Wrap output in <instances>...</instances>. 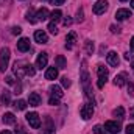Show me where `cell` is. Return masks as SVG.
<instances>
[{
  "instance_id": "6da1fadb",
  "label": "cell",
  "mask_w": 134,
  "mask_h": 134,
  "mask_svg": "<svg viewBox=\"0 0 134 134\" xmlns=\"http://www.w3.org/2000/svg\"><path fill=\"white\" fill-rule=\"evenodd\" d=\"M81 84H83V89H84V94L89 100H94V94H92V89H91V78H89V73H87V69H86V61H83V67H81Z\"/></svg>"
},
{
  "instance_id": "7a4b0ae2",
  "label": "cell",
  "mask_w": 134,
  "mask_h": 134,
  "mask_svg": "<svg viewBox=\"0 0 134 134\" xmlns=\"http://www.w3.org/2000/svg\"><path fill=\"white\" fill-rule=\"evenodd\" d=\"M9 56H11V52L8 47H3L0 50V72H5L8 69V63H9Z\"/></svg>"
},
{
  "instance_id": "3957f363",
  "label": "cell",
  "mask_w": 134,
  "mask_h": 134,
  "mask_svg": "<svg viewBox=\"0 0 134 134\" xmlns=\"http://www.w3.org/2000/svg\"><path fill=\"white\" fill-rule=\"evenodd\" d=\"M97 75H98V83H97V86L101 89V87L104 86L106 80H108L109 72H108V69H106L104 66H98V67H97Z\"/></svg>"
},
{
  "instance_id": "277c9868",
  "label": "cell",
  "mask_w": 134,
  "mask_h": 134,
  "mask_svg": "<svg viewBox=\"0 0 134 134\" xmlns=\"http://www.w3.org/2000/svg\"><path fill=\"white\" fill-rule=\"evenodd\" d=\"M25 117H27V122H28V125H30L31 128L37 130V128L41 126V119H39L37 112H28Z\"/></svg>"
},
{
  "instance_id": "5b68a950",
  "label": "cell",
  "mask_w": 134,
  "mask_h": 134,
  "mask_svg": "<svg viewBox=\"0 0 134 134\" xmlns=\"http://www.w3.org/2000/svg\"><path fill=\"white\" fill-rule=\"evenodd\" d=\"M104 130L109 134H119L120 133V123L115 122V120H108L104 123Z\"/></svg>"
},
{
  "instance_id": "8992f818",
  "label": "cell",
  "mask_w": 134,
  "mask_h": 134,
  "mask_svg": "<svg viewBox=\"0 0 134 134\" xmlns=\"http://www.w3.org/2000/svg\"><path fill=\"white\" fill-rule=\"evenodd\" d=\"M108 6H109L108 0H98V2L94 5V13H95L97 16H100V14H103V13L108 9Z\"/></svg>"
},
{
  "instance_id": "52a82bcc",
  "label": "cell",
  "mask_w": 134,
  "mask_h": 134,
  "mask_svg": "<svg viewBox=\"0 0 134 134\" xmlns=\"http://www.w3.org/2000/svg\"><path fill=\"white\" fill-rule=\"evenodd\" d=\"M94 115V106L92 104H83L81 106V117L84 120H89Z\"/></svg>"
},
{
  "instance_id": "ba28073f",
  "label": "cell",
  "mask_w": 134,
  "mask_h": 134,
  "mask_svg": "<svg viewBox=\"0 0 134 134\" xmlns=\"http://www.w3.org/2000/svg\"><path fill=\"white\" fill-rule=\"evenodd\" d=\"M17 50L19 52H28L30 50V39L28 37H20L19 41H17Z\"/></svg>"
},
{
  "instance_id": "9c48e42d",
  "label": "cell",
  "mask_w": 134,
  "mask_h": 134,
  "mask_svg": "<svg viewBox=\"0 0 134 134\" xmlns=\"http://www.w3.org/2000/svg\"><path fill=\"white\" fill-rule=\"evenodd\" d=\"M47 63H48V55L45 52L39 53V56L36 59V67L37 69H44V67H47Z\"/></svg>"
},
{
  "instance_id": "30bf717a",
  "label": "cell",
  "mask_w": 134,
  "mask_h": 134,
  "mask_svg": "<svg viewBox=\"0 0 134 134\" xmlns=\"http://www.w3.org/2000/svg\"><path fill=\"white\" fill-rule=\"evenodd\" d=\"M34 41L39 42V44H47L48 42V36H47V33L44 30H37V31H34Z\"/></svg>"
},
{
  "instance_id": "8fae6325",
  "label": "cell",
  "mask_w": 134,
  "mask_h": 134,
  "mask_svg": "<svg viewBox=\"0 0 134 134\" xmlns=\"http://www.w3.org/2000/svg\"><path fill=\"white\" fill-rule=\"evenodd\" d=\"M106 61H108V64L112 67H117L119 66V63H120V59H119V55L115 53V52H109L108 53V56H106Z\"/></svg>"
},
{
  "instance_id": "7c38bea8",
  "label": "cell",
  "mask_w": 134,
  "mask_h": 134,
  "mask_svg": "<svg viewBox=\"0 0 134 134\" xmlns=\"http://www.w3.org/2000/svg\"><path fill=\"white\" fill-rule=\"evenodd\" d=\"M128 17H131V11H130V9H126V8L117 9V13H115V19H117V20H125V19H128Z\"/></svg>"
},
{
  "instance_id": "4fadbf2b",
  "label": "cell",
  "mask_w": 134,
  "mask_h": 134,
  "mask_svg": "<svg viewBox=\"0 0 134 134\" xmlns=\"http://www.w3.org/2000/svg\"><path fill=\"white\" fill-rule=\"evenodd\" d=\"M2 122H3L5 125H14V123H16V115H14L13 112H6V114H3V117H2Z\"/></svg>"
},
{
  "instance_id": "5bb4252c",
  "label": "cell",
  "mask_w": 134,
  "mask_h": 134,
  "mask_svg": "<svg viewBox=\"0 0 134 134\" xmlns=\"http://www.w3.org/2000/svg\"><path fill=\"white\" fill-rule=\"evenodd\" d=\"M45 78H47V80H56V78H58V67L56 66L48 67L47 72H45Z\"/></svg>"
},
{
  "instance_id": "9a60e30c",
  "label": "cell",
  "mask_w": 134,
  "mask_h": 134,
  "mask_svg": "<svg viewBox=\"0 0 134 134\" xmlns=\"http://www.w3.org/2000/svg\"><path fill=\"white\" fill-rule=\"evenodd\" d=\"M28 103H30V106H39L41 104V95L36 92H31L28 97Z\"/></svg>"
},
{
  "instance_id": "2e32d148",
  "label": "cell",
  "mask_w": 134,
  "mask_h": 134,
  "mask_svg": "<svg viewBox=\"0 0 134 134\" xmlns=\"http://www.w3.org/2000/svg\"><path fill=\"white\" fill-rule=\"evenodd\" d=\"M75 41H76V34L73 33V31H70L66 37V48H72L75 45Z\"/></svg>"
},
{
  "instance_id": "e0dca14e",
  "label": "cell",
  "mask_w": 134,
  "mask_h": 134,
  "mask_svg": "<svg viewBox=\"0 0 134 134\" xmlns=\"http://www.w3.org/2000/svg\"><path fill=\"white\" fill-rule=\"evenodd\" d=\"M36 17H37V20H47V19L50 17V13H48L47 8H41V9L36 13Z\"/></svg>"
},
{
  "instance_id": "ac0fdd59",
  "label": "cell",
  "mask_w": 134,
  "mask_h": 134,
  "mask_svg": "<svg viewBox=\"0 0 134 134\" xmlns=\"http://www.w3.org/2000/svg\"><path fill=\"white\" fill-rule=\"evenodd\" d=\"M50 92H52V97H56V98H63V89L59 86H52L50 87Z\"/></svg>"
},
{
  "instance_id": "d6986e66",
  "label": "cell",
  "mask_w": 134,
  "mask_h": 134,
  "mask_svg": "<svg viewBox=\"0 0 134 134\" xmlns=\"http://www.w3.org/2000/svg\"><path fill=\"white\" fill-rule=\"evenodd\" d=\"M0 101H2V104L8 106V104L11 103V94H9L8 91H3V92H2V95H0Z\"/></svg>"
},
{
  "instance_id": "ffe728a7",
  "label": "cell",
  "mask_w": 134,
  "mask_h": 134,
  "mask_svg": "<svg viewBox=\"0 0 134 134\" xmlns=\"http://www.w3.org/2000/svg\"><path fill=\"white\" fill-rule=\"evenodd\" d=\"M14 73H16L19 78H22L24 73H25V67H22L20 63H14Z\"/></svg>"
},
{
  "instance_id": "44dd1931",
  "label": "cell",
  "mask_w": 134,
  "mask_h": 134,
  "mask_svg": "<svg viewBox=\"0 0 134 134\" xmlns=\"http://www.w3.org/2000/svg\"><path fill=\"white\" fill-rule=\"evenodd\" d=\"M61 16H63V13H61V9H55L52 14H50V19H52V22H58L59 19H61Z\"/></svg>"
},
{
  "instance_id": "7402d4cb",
  "label": "cell",
  "mask_w": 134,
  "mask_h": 134,
  "mask_svg": "<svg viewBox=\"0 0 134 134\" xmlns=\"http://www.w3.org/2000/svg\"><path fill=\"white\" fill-rule=\"evenodd\" d=\"M112 114H114V117H117V119H120V120H122V119H125V109H123L122 106H119L117 109H114V112H112Z\"/></svg>"
},
{
  "instance_id": "603a6c76",
  "label": "cell",
  "mask_w": 134,
  "mask_h": 134,
  "mask_svg": "<svg viewBox=\"0 0 134 134\" xmlns=\"http://www.w3.org/2000/svg\"><path fill=\"white\" fill-rule=\"evenodd\" d=\"M114 84H115V86H119V87H120V86H123V84H125V75H123V73L117 75V76L114 78Z\"/></svg>"
},
{
  "instance_id": "cb8c5ba5",
  "label": "cell",
  "mask_w": 134,
  "mask_h": 134,
  "mask_svg": "<svg viewBox=\"0 0 134 134\" xmlns=\"http://www.w3.org/2000/svg\"><path fill=\"white\" fill-rule=\"evenodd\" d=\"M27 20H28L30 24H36V22H37V17L34 16L33 9H28V11H27Z\"/></svg>"
},
{
  "instance_id": "d4e9b609",
  "label": "cell",
  "mask_w": 134,
  "mask_h": 134,
  "mask_svg": "<svg viewBox=\"0 0 134 134\" xmlns=\"http://www.w3.org/2000/svg\"><path fill=\"white\" fill-rule=\"evenodd\" d=\"M56 67L58 69H66L67 64H66V59H64V56H56Z\"/></svg>"
},
{
  "instance_id": "484cf974",
  "label": "cell",
  "mask_w": 134,
  "mask_h": 134,
  "mask_svg": "<svg viewBox=\"0 0 134 134\" xmlns=\"http://www.w3.org/2000/svg\"><path fill=\"white\" fill-rule=\"evenodd\" d=\"M14 108H16V109L24 111V109H27V101H25V100H17L16 103H14Z\"/></svg>"
},
{
  "instance_id": "4316f807",
  "label": "cell",
  "mask_w": 134,
  "mask_h": 134,
  "mask_svg": "<svg viewBox=\"0 0 134 134\" xmlns=\"http://www.w3.org/2000/svg\"><path fill=\"white\" fill-rule=\"evenodd\" d=\"M25 73L30 75V76H33L34 75V66H31V64H25Z\"/></svg>"
},
{
  "instance_id": "83f0119b",
  "label": "cell",
  "mask_w": 134,
  "mask_h": 134,
  "mask_svg": "<svg viewBox=\"0 0 134 134\" xmlns=\"http://www.w3.org/2000/svg\"><path fill=\"white\" fill-rule=\"evenodd\" d=\"M94 134H108V131H106L101 125H97V126L94 128Z\"/></svg>"
},
{
  "instance_id": "f1b7e54d",
  "label": "cell",
  "mask_w": 134,
  "mask_h": 134,
  "mask_svg": "<svg viewBox=\"0 0 134 134\" xmlns=\"http://www.w3.org/2000/svg\"><path fill=\"white\" fill-rule=\"evenodd\" d=\"M48 31L52 34H58V28H56V24L55 22H50L48 24Z\"/></svg>"
},
{
  "instance_id": "f546056e",
  "label": "cell",
  "mask_w": 134,
  "mask_h": 134,
  "mask_svg": "<svg viewBox=\"0 0 134 134\" xmlns=\"http://www.w3.org/2000/svg\"><path fill=\"white\" fill-rule=\"evenodd\" d=\"M86 52H87L89 55H92V52H94V42L86 41Z\"/></svg>"
},
{
  "instance_id": "4dcf8cb0",
  "label": "cell",
  "mask_w": 134,
  "mask_h": 134,
  "mask_svg": "<svg viewBox=\"0 0 134 134\" xmlns=\"http://www.w3.org/2000/svg\"><path fill=\"white\" fill-rule=\"evenodd\" d=\"M61 83H63L64 87H70V80H69L67 76H63V78H61Z\"/></svg>"
},
{
  "instance_id": "1f68e13d",
  "label": "cell",
  "mask_w": 134,
  "mask_h": 134,
  "mask_svg": "<svg viewBox=\"0 0 134 134\" xmlns=\"http://www.w3.org/2000/svg\"><path fill=\"white\" fill-rule=\"evenodd\" d=\"M48 103H50L52 106H58V104H59V98H56V97H50Z\"/></svg>"
},
{
  "instance_id": "d6a6232c",
  "label": "cell",
  "mask_w": 134,
  "mask_h": 134,
  "mask_svg": "<svg viewBox=\"0 0 134 134\" xmlns=\"http://www.w3.org/2000/svg\"><path fill=\"white\" fill-rule=\"evenodd\" d=\"M125 131H126V134H134V123L133 125H128Z\"/></svg>"
},
{
  "instance_id": "836d02e7",
  "label": "cell",
  "mask_w": 134,
  "mask_h": 134,
  "mask_svg": "<svg viewBox=\"0 0 134 134\" xmlns=\"http://www.w3.org/2000/svg\"><path fill=\"white\" fill-rule=\"evenodd\" d=\"M11 31H13V34H20L22 33V28H20V27H13Z\"/></svg>"
},
{
  "instance_id": "e575fe53",
  "label": "cell",
  "mask_w": 134,
  "mask_h": 134,
  "mask_svg": "<svg viewBox=\"0 0 134 134\" xmlns=\"http://www.w3.org/2000/svg\"><path fill=\"white\" fill-rule=\"evenodd\" d=\"M44 134H56V133H55V128H53V126H48V128L44 131Z\"/></svg>"
},
{
  "instance_id": "d590c367",
  "label": "cell",
  "mask_w": 134,
  "mask_h": 134,
  "mask_svg": "<svg viewBox=\"0 0 134 134\" xmlns=\"http://www.w3.org/2000/svg\"><path fill=\"white\" fill-rule=\"evenodd\" d=\"M76 16H78V17H76V22H83V9H80Z\"/></svg>"
},
{
  "instance_id": "8d00e7d4",
  "label": "cell",
  "mask_w": 134,
  "mask_h": 134,
  "mask_svg": "<svg viewBox=\"0 0 134 134\" xmlns=\"http://www.w3.org/2000/svg\"><path fill=\"white\" fill-rule=\"evenodd\" d=\"M16 134H27V133H25V130H24L22 126H17V130H16Z\"/></svg>"
},
{
  "instance_id": "74e56055",
  "label": "cell",
  "mask_w": 134,
  "mask_h": 134,
  "mask_svg": "<svg viewBox=\"0 0 134 134\" xmlns=\"http://www.w3.org/2000/svg\"><path fill=\"white\" fill-rule=\"evenodd\" d=\"M111 31H112V33H120V28L115 27V25H112V27H111Z\"/></svg>"
},
{
  "instance_id": "f35d334b",
  "label": "cell",
  "mask_w": 134,
  "mask_h": 134,
  "mask_svg": "<svg viewBox=\"0 0 134 134\" xmlns=\"http://www.w3.org/2000/svg\"><path fill=\"white\" fill-rule=\"evenodd\" d=\"M50 2H52L53 5H63V3H64L66 0H50Z\"/></svg>"
},
{
  "instance_id": "ab89813d",
  "label": "cell",
  "mask_w": 134,
  "mask_h": 134,
  "mask_svg": "<svg viewBox=\"0 0 134 134\" xmlns=\"http://www.w3.org/2000/svg\"><path fill=\"white\" fill-rule=\"evenodd\" d=\"M70 24H72V19H69V17H67V19H64V25H70Z\"/></svg>"
},
{
  "instance_id": "60d3db41",
  "label": "cell",
  "mask_w": 134,
  "mask_h": 134,
  "mask_svg": "<svg viewBox=\"0 0 134 134\" xmlns=\"http://www.w3.org/2000/svg\"><path fill=\"white\" fill-rule=\"evenodd\" d=\"M5 80H6V83H8V84H13V78H11V76H6Z\"/></svg>"
},
{
  "instance_id": "b9f144b4",
  "label": "cell",
  "mask_w": 134,
  "mask_h": 134,
  "mask_svg": "<svg viewBox=\"0 0 134 134\" xmlns=\"http://www.w3.org/2000/svg\"><path fill=\"white\" fill-rule=\"evenodd\" d=\"M130 45H131V50L134 52V37H131V42H130Z\"/></svg>"
},
{
  "instance_id": "7bdbcfd3",
  "label": "cell",
  "mask_w": 134,
  "mask_h": 134,
  "mask_svg": "<svg viewBox=\"0 0 134 134\" xmlns=\"http://www.w3.org/2000/svg\"><path fill=\"white\" fill-rule=\"evenodd\" d=\"M131 56H133V55H130V53H126V55H125V59H126V61H130V59H131Z\"/></svg>"
},
{
  "instance_id": "ee69618b",
  "label": "cell",
  "mask_w": 134,
  "mask_h": 134,
  "mask_svg": "<svg viewBox=\"0 0 134 134\" xmlns=\"http://www.w3.org/2000/svg\"><path fill=\"white\" fill-rule=\"evenodd\" d=\"M0 134H11V131H8V130H3Z\"/></svg>"
},
{
  "instance_id": "f6af8a7d",
  "label": "cell",
  "mask_w": 134,
  "mask_h": 134,
  "mask_svg": "<svg viewBox=\"0 0 134 134\" xmlns=\"http://www.w3.org/2000/svg\"><path fill=\"white\" fill-rule=\"evenodd\" d=\"M131 8L134 9V0H131Z\"/></svg>"
},
{
  "instance_id": "bcb514c9",
  "label": "cell",
  "mask_w": 134,
  "mask_h": 134,
  "mask_svg": "<svg viewBox=\"0 0 134 134\" xmlns=\"http://www.w3.org/2000/svg\"><path fill=\"white\" fill-rule=\"evenodd\" d=\"M120 2H126V0H120Z\"/></svg>"
},
{
  "instance_id": "7dc6e473",
  "label": "cell",
  "mask_w": 134,
  "mask_h": 134,
  "mask_svg": "<svg viewBox=\"0 0 134 134\" xmlns=\"http://www.w3.org/2000/svg\"><path fill=\"white\" fill-rule=\"evenodd\" d=\"M133 70H134V64H133Z\"/></svg>"
},
{
  "instance_id": "c3c4849f",
  "label": "cell",
  "mask_w": 134,
  "mask_h": 134,
  "mask_svg": "<svg viewBox=\"0 0 134 134\" xmlns=\"http://www.w3.org/2000/svg\"><path fill=\"white\" fill-rule=\"evenodd\" d=\"M44 2H47V0H44Z\"/></svg>"
}]
</instances>
